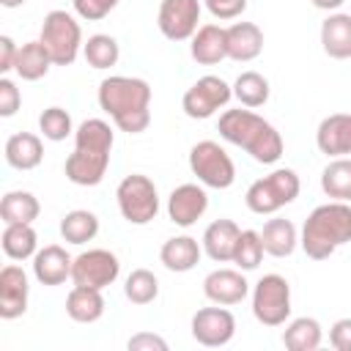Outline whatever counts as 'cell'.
Instances as JSON below:
<instances>
[{
    "mask_svg": "<svg viewBox=\"0 0 351 351\" xmlns=\"http://www.w3.org/2000/svg\"><path fill=\"white\" fill-rule=\"evenodd\" d=\"M99 107L126 134H140L151 123V85L140 77L112 74L99 82Z\"/></svg>",
    "mask_w": 351,
    "mask_h": 351,
    "instance_id": "cell-2",
    "label": "cell"
},
{
    "mask_svg": "<svg viewBox=\"0 0 351 351\" xmlns=\"http://www.w3.org/2000/svg\"><path fill=\"white\" fill-rule=\"evenodd\" d=\"M121 274V261L115 252L110 250H101V247H93V250H85L74 258V266H71V282L74 285H85V288H99L104 291L107 285H112Z\"/></svg>",
    "mask_w": 351,
    "mask_h": 351,
    "instance_id": "cell-11",
    "label": "cell"
},
{
    "mask_svg": "<svg viewBox=\"0 0 351 351\" xmlns=\"http://www.w3.org/2000/svg\"><path fill=\"white\" fill-rule=\"evenodd\" d=\"M203 3L217 19H236L247 8V0H203Z\"/></svg>",
    "mask_w": 351,
    "mask_h": 351,
    "instance_id": "cell-40",
    "label": "cell"
},
{
    "mask_svg": "<svg viewBox=\"0 0 351 351\" xmlns=\"http://www.w3.org/2000/svg\"><path fill=\"white\" fill-rule=\"evenodd\" d=\"M269 93H271L269 80L261 71H241L233 82V96L239 99L241 107H250V110L263 107L269 101Z\"/></svg>",
    "mask_w": 351,
    "mask_h": 351,
    "instance_id": "cell-33",
    "label": "cell"
},
{
    "mask_svg": "<svg viewBox=\"0 0 351 351\" xmlns=\"http://www.w3.org/2000/svg\"><path fill=\"white\" fill-rule=\"evenodd\" d=\"M16 52H19V47L14 44V38L11 36H0V74L14 71Z\"/></svg>",
    "mask_w": 351,
    "mask_h": 351,
    "instance_id": "cell-43",
    "label": "cell"
},
{
    "mask_svg": "<svg viewBox=\"0 0 351 351\" xmlns=\"http://www.w3.org/2000/svg\"><path fill=\"white\" fill-rule=\"evenodd\" d=\"M123 293L132 304H151L159 296V280L148 269H134L123 282Z\"/></svg>",
    "mask_w": 351,
    "mask_h": 351,
    "instance_id": "cell-35",
    "label": "cell"
},
{
    "mask_svg": "<svg viewBox=\"0 0 351 351\" xmlns=\"http://www.w3.org/2000/svg\"><path fill=\"white\" fill-rule=\"evenodd\" d=\"M38 41L47 47V52L52 55V63L55 66H71L82 49V27L77 22L74 14L63 11V8H55L44 16L41 22V33H38Z\"/></svg>",
    "mask_w": 351,
    "mask_h": 351,
    "instance_id": "cell-6",
    "label": "cell"
},
{
    "mask_svg": "<svg viewBox=\"0 0 351 351\" xmlns=\"http://www.w3.org/2000/svg\"><path fill=\"white\" fill-rule=\"evenodd\" d=\"M299 189H302V181H299L296 170L277 167L269 176H263L247 186L244 203L252 214H274L282 206L293 203L299 197Z\"/></svg>",
    "mask_w": 351,
    "mask_h": 351,
    "instance_id": "cell-5",
    "label": "cell"
},
{
    "mask_svg": "<svg viewBox=\"0 0 351 351\" xmlns=\"http://www.w3.org/2000/svg\"><path fill=\"white\" fill-rule=\"evenodd\" d=\"M74 258L60 244H47L33 255V277L41 285H60L71 280Z\"/></svg>",
    "mask_w": 351,
    "mask_h": 351,
    "instance_id": "cell-18",
    "label": "cell"
},
{
    "mask_svg": "<svg viewBox=\"0 0 351 351\" xmlns=\"http://www.w3.org/2000/svg\"><path fill=\"white\" fill-rule=\"evenodd\" d=\"M118 3H121V0H71L74 14H77L80 19H85V22H99V19H104Z\"/></svg>",
    "mask_w": 351,
    "mask_h": 351,
    "instance_id": "cell-38",
    "label": "cell"
},
{
    "mask_svg": "<svg viewBox=\"0 0 351 351\" xmlns=\"http://www.w3.org/2000/svg\"><path fill=\"white\" fill-rule=\"evenodd\" d=\"M228 33V58L236 63H250L263 52V30L255 22H233Z\"/></svg>",
    "mask_w": 351,
    "mask_h": 351,
    "instance_id": "cell-20",
    "label": "cell"
},
{
    "mask_svg": "<svg viewBox=\"0 0 351 351\" xmlns=\"http://www.w3.org/2000/svg\"><path fill=\"white\" fill-rule=\"evenodd\" d=\"M200 255H203V244H197V239H192V236H173L159 250L162 266L167 271H178V274L192 271L197 266Z\"/></svg>",
    "mask_w": 351,
    "mask_h": 351,
    "instance_id": "cell-23",
    "label": "cell"
},
{
    "mask_svg": "<svg viewBox=\"0 0 351 351\" xmlns=\"http://www.w3.org/2000/svg\"><path fill=\"white\" fill-rule=\"evenodd\" d=\"M115 134L107 121L88 118L74 129V151L66 156L63 173L77 186H96L104 181L110 167Z\"/></svg>",
    "mask_w": 351,
    "mask_h": 351,
    "instance_id": "cell-1",
    "label": "cell"
},
{
    "mask_svg": "<svg viewBox=\"0 0 351 351\" xmlns=\"http://www.w3.org/2000/svg\"><path fill=\"white\" fill-rule=\"evenodd\" d=\"M104 296L99 288H85V285H74L66 296V315L77 324H93L104 315Z\"/></svg>",
    "mask_w": 351,
    "mask_h": 351,
    "instance_id": "cell-25",
    "label": "cell"
},
{
    "mask_svg": "<svg viewBox=\"0 0 351 351\" xmlns=\"http://www.w3.org/2000/svg\"><path fill=\"white\" fill-rule=\"evenodd\" d=\"M115 200H118L121 217L129 225H148L159 214L156 184L143 173H132V176L121 178V184L115 189Z\"/></svg>",
    "mask_w": 351,
    "mask_h": 351,
    "instance_id": "cell-7",
    "label": "cell"
},
{
    "mask_svg": "<svg viewBox=\"0 0 351 351\" xmlns=\"http://www.w3.org/2000/svg\"><path fill=\"white\" fill-rule=\"evenodd\" d=\"M315 145L329 159L351 156V112H332L315 129Z\"/></svg>",
    "mask_w": 351,
    "mask_h": 351,
    "instance_id": "cell-17",
    "label": "cell"
},
{
    "mask_svg": "<svg viewBox=\"0 0 351 351\" xmlns=\"http://www.w3.org/2000/svg\"><path fill=\"white\" fill-rule=\"evenodd\" d=\"M241 228L233 219H214L206 230H203V252L214 261V263H228L233 261V250L239 241Z\"/></svg>",
    "mask_w": 351,
    "mask_h": 351,
    "instance_id": "cell-21",
    "label": "cell"
},
{
    "mask_svg": "<svg viewBox=\"0 0 351 351\" xmlns=\"http://www.w3.org/2000/svg\"><path fill=\"white\" fill-rule=\"evenodd\" d=\"M252 315L263 326H282L291 318V285L282 274H263L252 285Z\"/></svg>",
    "mask_w": 351,
    "mask_h": 351,
    "instance_id": "cell-9",
    "label": "cell"
},
{
    "mask_svg": "<svg viewBox=\"0 0 351 351\" xmlns=\"http://www.w3.org/2000/svg\"><path fill=\"white\" fill-rule=\"evenodd\" d=\"M129 351H167V340L165 337H159V335H154V332H137V335H132L129 337Z\"/></svg>",
    "mask_w": 351,
    "mask_h": 351,
    "instance_id": "cell-41",
    "label": "cell"
},
{
    "mask_svg": "<svg viewBox=\"0 0 351 351\" xmlns=\"http://www.w3.org/2000/svg\"><path fill=\"white\" fill-rule=\"evenodd\" d=\"M19 104H22V93H19L16 82L3 74V77H0V115H3V118L16 115Z\"/></svg>",
    "mask_w": 351,
    "mask_h": 351,
    "instance_id": "cell-39",
    "label": "cell"
},
{
    "mask_svg": "<svg viewBox=\"0 0 351 351\" xmlns=\"http://www.w3.org/2000/svg\"><path fill=\"white\" fill-rule=\"evenodd\" d=\"M217 132L222 140L244 148L255 162L261 165H274L280 162L282 156V137L280 132L266 121L261 118L258 112H252L250 107L247 110H225L217 121Z\"/></svg>",
    "mask_w": 351,
    "mask_h": 351,
    "instance_id": "cell-3",
    "label": "cell"
},
{
    "mask_svg": "<svg viewBox=\"0 0 351 351\" xmlns=\"http://www.w3.org/2000/svg\"><path fill=\"white\" fill-rule=\"evenodd\" d=\"M324 343V329L315 318L310 315H299L293 321H288L285 332H282V346L288 351H315Z\"/></svg>",
    "mask_w": 351,
    "mask_h": 351,
    "instance_id": "cell-29",
    "label": "cell"
},
{
    "mask_svg": "<svg viewBox=\"0 0 351 351\" xmlns=\"http://www.w3.org/2000/svg\"><path fill=\"white\" fill-rule=\"evenodd\" d=\"M261 241H263L266 255H271V258H288L296 250V244H299V233H296V225L291 219L274 217V219H269L263 225Z\"/></svg>",
    "mask_w": 351,
    "mask_h": 351,
    "instance_id": "cell-26",
    "label": "cell"
},
{
    "mask_svg": "<svg viewBox=\"0 0 351 351\" xmlns=\"http://www.w3.org/2000/svg\"><path fill=\"white\" fill-rule=\"evenodd\" d=\"M233 99V85H228L222 77H214V74H206L200 80H195L184 99H181V110L186 112V118L192 121H206L211 118L217 110L228 107V101Z\"/></svg>",
    "mask_w": 351,
    "mask_h": 351,
    "instance_id": "cell-10",
    "label": "cell"
},
{
    "mask_svg": "<svg viewBox=\"0 0 351 351\" xmlns=\"http://www.w3.org/2000/svg\"><path fill=\"white\" fill-rule=\"evenodd\" d=\"M208 208V195L203 184H181L167 197V217L178 228H192Z\"/></svg>",
    "mask_w": 351,
    "mask_h": 351,
    "instance_id": "cell-14",
    "label": "cell"
},
{
    "mask_svg": "<svg viewBox=\"0 0 351 351\" xmlns=\"http://www.w3.org/2000/svg\"><path fill=\"white\" fill-rule=\"evenodd\" d=\"M189 170L208 189H228L236 181V165L230 154L214 140H200L189 148Z\"/></svg>",
    "mask_w": 351,
    "mask_h": 351,
    "instance_id": "cell-8",
    "label": "cell"
},
{
    "mask_svg": "<svg viewBox=\"0 0 351 351\" xmlns=\"http://www.w3.org/2000/svg\"><path fill=\"white\" fill-rule=\"evenodd\" d=\"M310 3H313L315 8H321V11H329V14H332V11H337L346 0H310Z\"/></svg>",
    "mask_w": 351,
    "mask_h": 351,
    "instance_id": "cell-44",
    "label": "cell"
},
{
    "mask_svg": "<svg viewBox=\"0 0 351 351\" xmlns=\"http://www.w3.org/2000/svg\"><path fill=\"white\" fill-rule=\"evenodd\" d=\"M192 337L206 346V348H219V346H228L236 335V318L230 310H225V304H217V307H203L192 315Z\"/></svg>",
    "mask_w": 351,
    "mask_h": 351,
    "instance_id": "cell-13",
    "label": "cell"
},
{
    "mask_svg": "<svg viewBox=\"0 0 351 351\" xmlns=\"http://www.w3.org/2000/svg\"><path fill=\"white\" fill-rule=\"evenodd\" d=\"M200 22V0H162L156 25L165 38L170 41H186L197 33Z\"/></svg>",
    "mask_w": 351,
    "mask_h": 351,
    "instance_id": "cell-12",
    "label": "cell"
},
{
    "mask_svg": "<svg viewBox=\"0 0 351 351\" xmlns=\"http://www.w3.org/2000/svg\"><path fill=\"white\" fill-rule=\"evenodd\" d=\"M96 233H99V217L88 208H74V211L63 214V219H60V236L69 244L93 241Z\"/></svg>",
    "mask_w": 351,
    "mask_h": 351,
    "instance_id": "cell-32",
    "label": "cell"
},
{
    "mask_svg": "<svg viewBox=\"0 0 351 351\" xmlns=\"http://www.w3.org/2000/svg\"><path fill=\"white\" fill-rule=\"evenodd\" d=\"M321 47L335 60L351 58V14L332 11L321 22Z\"/></svg>",
    "mask_w": 351,
    "mask_h": 351,
    "instance_id": "cell-22",
    "label": "cell"
},
{
    "mask_svg": "<svg viewBox=\"0 0 351 351\" xmlns=\"http://www.w3.org/2000/svg\"><path fill=\"white\" fill-rule=\"evenodd\" d=\"M321 189L332 200L351 203V156H335L321 170Z\"/></svg>",
    "mask_w": 351,
    "mask_h": 351,
    "instance_id": "cell-31",
    "label": "cell"
},
{
    "mask_svg": "<svg viewBox=\"0 0 351 351\" xmlns=\"http://www.w3.org/2000/svg\"><path fill=\"white\" fill-rule=\"evenodd\" d=\"M329 343L337 351H351V318H340L329 329Z\"/></svg>",
    "mask_w": 351,
    "mask_h": 351,
    "instance_id": "cell-42",
    "label": "cell"
},
{
    "mask_svg": "<svg viewBox=\"0 0 351 351\" xmlns=\"http://www.w3.org/2000/svg\"><path fill=\"white\" fill-rule=\"evenodd\" d=\"M82 55H85V60H88L90 69H110V66L118 63L121 47H118V41H115L112 36H107V33H93V36L82 44Z\"/></svg>",
    "mask_w": 351,
    "mask_h": 351,
    "instance_id": "cell-34",
    "label": "cell"
},
{
    "mask_svg": "<svg viewBox=\"0 0 351 351\" xmlns=\"http://www.w3.org/2000/svg\"><path fill=\"white\" fill-rule=\"evenodd\" d=\"M189 55L192 60H197L200 66H217L219 60L228 58V33L222 25H200L197 33L189 38Z\"/></svg>",
    "mask_w": 351,
    "mask_h": 351,
    "instance_id": "cell-19",
    "label": "cell"
},
{
    "mask_svg": "<svg viewBox=\"0 0 351 351\" xmlns=\"http://www.w3.org/2000/svg\"><path fill=\"white\" fill-rule=\"evenodd\" d=\"M27 296H30V282L22 266L8 263L0 269V318L14 321L25 315L27 310Z\"/></svg>",
    "mask_w": 351,
    "mask_h": 351,
    "instance_id": "cell-15",
    "label": "cell"
},
{
    "mask_svg": "<svg viewBox=\"0 0 351 351\" xmlns=\"http://www.w3.org/2000/svg\"><path fill=\"white\" fill-rule=\"evenodd\" d=\"M263 252L266 250H263V241H261V230H241L230 263H236L241 271H252V269L261 266Z\"/></svg>",
    "mask_w": 351,
    "mask_h": 351,
    "instance_id": "cell-36",
    "label": "cell"
},
{
    "mask_svg": "<svg viewBox=\"0 0 351 351\" xmlns=\"http://www.w3.org/2000/svg\"><path fill=\"white\" fill-rule=\"evenodd\" d=\"M52 63V55L47 52V47L36 38V41H25L16 52V63H14V71L19 80H27V82H36L41 77H47Z\"/></svg>",
    "mask_w": 351,
    "mask_h": 351,
    "instance_id": "cell-27",
    "label": "cell"
},
{
    "mask_svg": "<svg viewBox=\"0 0 351 351\" xmlns=\"http://www.w3.org/2000/svg\"><path fill=\"white\" fill-rule=\"evenodd\" d=\"M0 3H3L5 8H19V5H25L27 0H0Z\"/></svg>",
    "mask_w": 351,
    "mask_h": 351,
    "instance_id": "cell-45",
    "label": "cell"
},
{
    "mask_svg": "<svg viewBox=\"0 0 351 351\" xmlns=\"http://www.w3.org/2000/svg\"><path fill=\"white\" fill-rule=\"evenodd\" d=\"M44 159V143L33 132H16L5 140V162L14 170H36Z\"/></svg>",
    "mask_w": 351,
    "mask_h": 351,
    "instance_id": "cell-24",
    "label": "cell"
},
{
    "mask_svg": "<svg viewBox=\"0 0 351 351\" xmlns=\"http://www.w3.org/2000/svg\"><path fill=\"white\" fill-rule=\"evenodd\" d=\"M348 241H351V203L346 200H329L315 206L304 219L299 236L304 255L313 261H326Z\"/></svg>",
    "mask_w": 351,
    "mask_h": 351,
    "instance_id": "cell-4",
    "label": "cell"
},
{
    "mask_svg": "<svg viewBox=\"0 0 351 351\" xmlns=\"http://www.w3.org/2000/svg\"><path fill=\"white\" fill-rule=\"evenodd\" d=\"M41 214V203L33 192L27 189H14V192H5L3 200H0V219L5 225H16V222H27L33 225Z\"/></svg>",
    "mask_w": 351,
    "mask_h": 351,
    "instance_id": "cell-28",
    "label": "cell"
},
{
    "mask_svg": "<svg viewBox=\"0 0 351 351\" xmlns=\"http://www.w3.org/2000/svg\"><path fill=\"white\" fill-rule=\"evenodd\" d=\"M38 129L47 140L52 143H60L66 140L69 134H74V123H71V115L63 110V107H47L41 115H38Z\"/></svg>",
    "mask_w": 351,
    "mask_h": 351,
    "instance_id": "cell-37",
    "label": "cell"
},
{
    "mask_svg": "<svg viewBox=\"0 0 351 351\" xmlns=\"http://www.w3.org/2000/svg\"><path fill=\"white\" fill-rule=\"evenodd\" d=\"M203 293L208 302L230 307V304H239L247 299L250 282L241 269H214L203 280Z\"/></svg>",
    "mask_w": 351,
    "mask_h": 351,
    "instance_id": "cell-16",
    "label": "cell"
},
{
    "mask_svg": "<svg viewBox=\"0 0 351 351\" xmlns=\"http://www.w3.org/2000/svg\"><path fill=\"white\" fill-rule=\"evenodd\" d=\"M0 244H3V252L11 261H27V258H33L38 252V233L27 222L5 225L3 236H0Z\"/></svg>",
    "mask_w": 351,
    "mask_h": 351,
    "instance_id": "cell-30",
    "label": "cell"
}]
</instances>
